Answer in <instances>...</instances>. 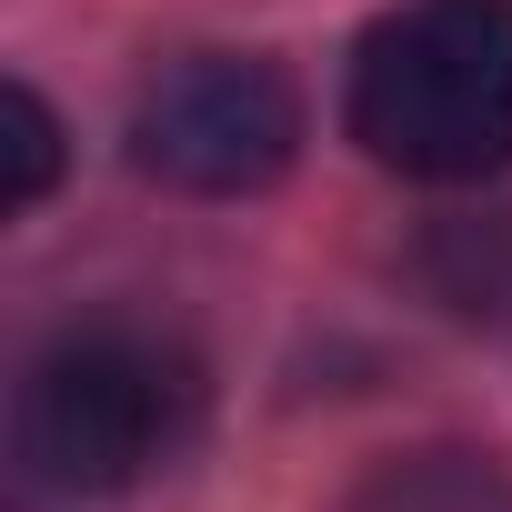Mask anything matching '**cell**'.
<instances>
[{
	"instance_id": "6da1fadb",
	"label": "cell",
	"mask_w": 512,
	"mask_h": 512,
	"mask_svg": "<svg viewBox=\"0 0 512 512\" xmlns=\"http://www.w3.org/2000/svg\"><path fill=\"white\" fill-rule=\"evenodd\" d=\"M352 141L432 191L512 171V0H402L342 81Z\"/></svg>"
},
{
	"instance_id": "3957f363",
	"label": "cell",
	"mask_w": 512,
	"mask_h": 512,
	"mask_svg": "<svg viewBox=\"0 0 512 512\" xmlns=\"http://www.w3.org/2000/svg\"><path fill=\"white\" fill-rule=\"evenodd\" d=\"M302 151V91L262 51H181L131 101V161L191 201L272 191Z\"/></svg>"
},
{
	"instance_id": "7a4b0ae2",
	"label": "cell",
	"mask_w": 512,
	"mask_h": 512,
	"mask_svg": "<svg viewBox=\"0 0 512 512\" xmlns=\"http://www.w3.org/2000/svg\"><path fill=\"white\" fill-rule=\"evenodd\" d=\"M201 432V362L161 332L91 322L21 372V462L51 492H131Z\"/></svg>"
},
{
	"instance_id": "5b68a950",
	"label": "cell",
	"mask_w": 512,
	"mask_h": 512,
	"mask_svg": "<svg viewBox=\"0 0 512 512\" xmlns=\"http://www.w3.org/2000/svg\"><path fill=\"white\" fill-rule=\"evenodd\" d=\"M51 181H61V111L31 81H11V91H0V201L31 211Z\"/></svg>"
},
{
	"instance_id": "277c9868",
	"label": "cell",
	"mask_w": 512,
	"mask_h": 512,
	"mask_svg": "<svg viewBox=\"0 0 512 512\" xmlns=\"http://www.w3.org/2000/svg\"><path fill=\"white\" fill-rule=\"evenodd\" d=\"M352 512H512V472L492 452H402L362 482Z\"/></svg>"
}]
</instances>
